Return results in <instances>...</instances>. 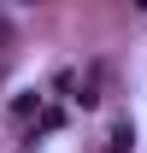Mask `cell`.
<instances>
[{"mask_svg": "<svg viewBox=\"0 0 147 153\" xmlns=\"http://www.w3.org/2000/svg\"><path fill=\"white\" fill-rule=\"evenodd\" d=\"M6 41H12V24H6V18H0V53H6Z\"/></svg>", "mask_w": 147, "mask_h": 153, "instance_id": "cell-1", "label": "cell"}]
</instances>
